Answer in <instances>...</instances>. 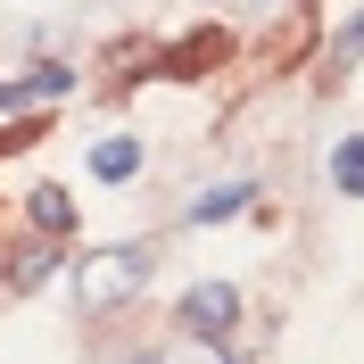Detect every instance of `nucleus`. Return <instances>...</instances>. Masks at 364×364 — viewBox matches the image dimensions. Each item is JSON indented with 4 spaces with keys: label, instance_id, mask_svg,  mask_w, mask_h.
Listing matches in <instances>:
<instances>
[{
    "label": "nucleus",
    "instance_id": "nucleus-5",
    "mask_svg": "<svg viewBox=\"0 0 364 364\" xmlns=\"http://www.w3.org/2000/svg\"><path fill=\"white\" fill-rule=\"evenodd\" d=\"M25 215H33V232H50V240H67V232H75V199H67V191H58V182H42Z\"/></svg>",
    "mask_w": 364,
    "mask_h": 364
},
{
    "label": "nucleus",
    "instance_id": "nucleus-7",
    "mask_svg": "<svg viewBox=\"0 0 364 364\" xmlns=\"http://www.w3.org/2000/svg\"><path fill=\"white\" fill-rule=\"evenodd\" d=\"M331 182H340L348 199H364V133H348L340 149H331Z\"/></svg>",
    "mask_w": 364,
    "mask_h": 364
},
{
    "label": "nucleus",
    "instance_id": "nucleus-3",
    "mask_svg": "<svg viewBox=\"0 0 364 364\" xmlns=\"http://www.w3.org/2000/svg\"><path fill=\"white\" fill-rule=\"evenodd\" d=\"M58 91H75V67L42 58L33 75H9V83H0V116H9V108H33V100H58Z\"/></svg>",
    "mask_w": 364,
    "mask_h": 364
},
{
    "label": "nucleus",
    "instance_id": "nucleus-9",
    "mask_svg": "<svg viewBox=\"0 0 364 364\" xmlns=\"http://www.w3.org/2000/svg\"><path fill=\"white\" fill-rule=\"evenodd\" d=\"M356 50H364V9H356V17L340 25V42H331V58H340V67H348V58H356Z\"/></svg>",
    "mask_w": 364,
    "mask_h": 364
},
{
    "label": "nucleus",
    "instance_id": "nucleus-8",
    "mask_svg": "<svg viewBox=\"0 0 364 364\" xmlns=\"http://www.w3.org/2000/svg\"><path fill=\"white\" fill-rule=\"evenodd\" d=\"M50 265H58V249H25L9 282H17V290H33V282H50Z\"/></svg>",
    "mask_w": 364,
    "mask_h": 364
},
{
    "label": "nucleus",
    "instance_id": "nucleus-1",
    "mask_svg": "<svg viewBox=\"0 0 364 364\" xmlns=\"http://www.w3.org/2000/svg\"><path fill=\"white\" fill-rule=\"evenodd\" d=\"M149 240H116V249H100V257H83L75 265V306H116V298H133V290H149Z\"/></svg>",
    "mask_w": 364,
    "mask_h": 364
},
{
    "label": "nucleus",
    "instance_id": "nucleus-4",
    "mask_svg": "<svg viewBox=\"0 0 364 364\" xmlns=\"http://www.w3.org/2000/svg\"><path fill=\"white\" fill-rule=\"evenodd\" d=\"M249 199H257L249 182H215V191H199V199H191V224H232Z\"/></svg>",
    "mask_w": 364,
    "mask_h": 364
},
{
    "label": "nucleus",
    "instance_id": "nucleus-6",
    "mask_svg": "<svg viewBox=\"0 0 364 364\" xmlns=\"http://www.w3.org/2000/svg\"><path fill=\"white\" fill-rule=\"evenodd\" d=\"M91 174H100V182H124V174H141V141H133V133L100 141V149H91Z\"/></svg>",
    "mask_w": 364,
    "mask_h": 364
},
{
    "label": "nucleus",
    "instance_id": "nucleus-2",
    "mask_svg": "<svg viewBox=\"0 0 364 364\" xmlns=\"http://www.w3.org/2000/svg\"><path fill=\"white\" fill-rule=\"evenodd\" d=\"M232 323H240V290H232V282H199V290H182V331H191V340H224Z\"/></svg>",
    "mask_w": 364,
    "mask_h": 364
}]
</instances>
